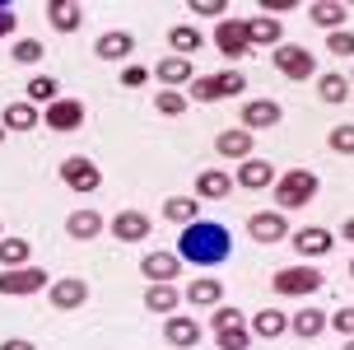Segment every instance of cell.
<instances>
[{"instance_id": "6da1fadb", "label": "cell", "mask_w": 354, "mask_h": 350, "mask_svg": "<svg viewBox=\"0 0 354 350\" xmlns=\"http://www.w3.org/2000/svg\"><path fill=\"white\" fill-rule=\"evenodd\" d=\"M229 252H233L229 229L214 225V220H196V225H187L182 238H177V257L192 262V266H219Z\"/></svg>"}, {"instance_id": "7a4b0ae2", "label": "cell", "mask_w": 354, "mask_h": 350, "mask_svg": "<svg viewBox=\"0 0 354 350\" xmlns=\"http://www.w3.org/2000/svg\"><path fill=\"white\" fill-rule=\"evenodd\" d=\"M317 173L313 168H289V173H280L275 177V210H303L313 196H317Z\"/></svg>"}, {"instance_id": "3957f363", "label": "cell", "mask_w": 354, "mask_h": 350, "mask_svg": "<svg viewBox=\"0 0 354 350\" xmlns=\"http://www.w3.org/2000/svg\"><path fill=\"white\" fill-rule=\"evenodd\" d=\"M322 285H326V276H322L317 266H280L275 276H270V290L275 295H317Z\"/></svg>"}, {"instance_id": "277c9868", "label": "cell", "mask_w": 354, "mask_h": 350, "mask_svg": "<svg viewBox=\"0 0 354 350\" xmlns=\"http://www.w3.org/2000/svg\"><path fill=\"white\" fill-rule=\"evenodd\" d=\"M270 61H275V70H280L284 80H294V85L317 75V61H313V52H308V47H299V42H280Z\"/></svg>"}, {"instance_id": "5b68a950", "label": "cell", "mask_w": 354, "mask_h": 350, "mask_svg": "<svg viewBox=\"0 0 354 350\" xmlns=\"http://www.w3.org/2000/svg\"><path fill=\"white\" fill-rule=\"evenodd\" d=\"M214 47L229 56V61H243V56L252 52L248 19H224V24H214Z\"/></svg>"}, {"instance_id": "8992f818", "label": "cell", "mask_w": 354, "mask_h": 350, "mask_svg": "<svg viewBox=\"0 0 354 350\" xmlns=\"http://www.w3.org/2000/svg\"><path fill=\"white\" fill-rule=\"evenodd\" d=\"M52 280L42 266H15V271H0V295H37L47 290Z\"/></svg>"}, {"instance_id": "52a82bcc", "label": "cell", "mask_w": 354, "mask_h": 350, "mask_svg": "<svg viewBox=\"0 0 354 350\" xmlns=\"http://www.w3.org/2000/svg\"><path fill=\"white\" fill-rule=\"evenodd\" d=\"M61 182H66L71 192H98V187H103V173H98L84 155H75V159L61 164Z\"/></svg>"}, {"instance_id": "ba28073f", "label": "cell", "mask_w": 354, "mask_h": 350, "mask_svg": "<svg viewBox=\"0 0 354 350\" xmlns=\"http://www.w3.org/2000/svg\"><path fill=\"white\" fill-rule=\"evenodd\" d=\"M42 126H52L61 136H66V131H80V126H84V103H80V98H56V103L42 112Z\"/></svg>"}, {"instance_id": "9c48e42d", "label": "cell", "mask_w": 354, "mask_h": 350, "mask_svg": "<svg viewBox=\"0 0 354 350\" xmlns=\"http://www.w3.org/2000/svg\"><path fill=\"white\" fill-rule=\"evenodd\" d=\"M107 229L117 234V243H140V238H149V234H154V229H149V215H145V210H117Z\"/></svg>"}, {"instance_id": "30bf717a", "label": "cell", "mask_w": 354, "mask_h": 350, "mask_svg": "<svg viewBox=\"0 0 354 350\" xmlns=\"http://www.w3.org/2000/svg\"><path fill=\"white\" fill-rule=\"evenodd\" d=\"M248 234L257 243H280L284 234H289V220H284L280 210H257V215H248Z\"/></svg>"}, {"instance_id": "8fae6325", "label": "cell", "mask_w": 354, "mask_h": 350, "mask_svg": "<svg viewBox=\"0 0 354 350\" xmlns=\"http://www.w3.org/2000/svg\"><path fill=\"white\" fill-rule=\"evenodd\" d=\"M140 271H145V280H149V285H177L182 257H177V252H149V257L140 262Z\"/></svg>"}, {"instance_id": "7c38bea8", "label": "cell", "mask_w": 354, "mask_h": 350, "mask_svg": "<svg viewBox=\"0 0 354 350\" xmlns=\"http://www.w3.org/2000/svg\"><path fill=\"white\" fill-rule=\"evenodd\" d=\"M238 117H243V131H266V126L280 122L284 112H280V103H275V98H252V103H243V112H238Z\"/></svg>"}, {"instance_id": "4fadbf2b", "label": "cell", "mask_w": 354, "mask_h": 350, "mask_svg": "<svg viewBox=\"0 0 354 350\" xmlns=\"http://www.w3.org/2000/svg\"><path fill=\"white\" fill-rule=\"evenodd\" d=\"M233 182L248 187V192H266V187H275V168H270L266 159H243L238 173H233Z\"/></svg>"}, {"instance_id": "5bb4252c", "label": "cell", "mask_w": 354, "mask_h": 350, "mask_svg": "<svg viewBox=\"0 0 354 350\" xmlns=\"http://www.w3.org/2000/svg\"><path fill=\"white\" fill-rule=\"evenodd\" d=\"M294 247H299V257H326V252L336 247V234L322 229V225H308V229L294 234Z\"/></svg>"}, {"instance_id": "9a60e30c", "label": "cell", "mask_w": 354, "mask_h": 350, "mask_svg": "<svg viewBox=\"0 0 354 350\" xmlns=\"http://www.w3.org/2000/svg\"><path fill=\"white\" fill-rule=\"evenodd\" d=\"M47 290H52V304L61 308V313H71V308H80V304L88 299V285L80 276H61V280H52Z\"/></svg>"}, {"instance_id": "2e32d148", "label": "cell", "mask_w": 354, "mask_h": 350, "mask_svg": "<svg viewBox=\"0 0 354 350\" xmlns=\"http://www.w3.org/2000/svg\"><path fill=\"white\" fill-rule=\"evenodd\" d=\"M214 155H224V159H252L257 150H252V131H243V126H233V131H219L214 136Z\"/></svg>"}, {"instance_id": "e0dca14e", "label": "cell", "mask_w": 354, "mask_h": 350, "mask_svg": "<svg viewBox=\"0 0 354 350\" xmlns=\"http://www.w3.org/2000/svg\"><path fill=\"white\" fill-rule=\"evenodd\" d=\"M163 341H168V346H196V341H201V322L187 317V313L163 317Z\"/></svg>"}, {"instance_id": "ac0fdd59", "label": "cell", "mask_w": 354, "mask_h": 350, "mask_svg": "<svg viewBox=\"0 0 354 350\" xmlns=\"http://www.w3.org/2000/svg\"><path fill=\"white\" fill-rule=\"evenodd\" d=\"M233 192V177L224 168H205V173H196V201H224Z\"/></svg>"}, {"instance_id": "d6986e66", "label": "cell", "mask_w": 354, "mask_h": 350, "mask_svg": "<svg viewBox=\"0 0 354 350\" xmlns=\"http://www.w3.org/2000/svg\"><path fill=\"white\" fill-rule=\"evenodd\" d=\"M93 52H98V61H126V56L136 52V37L126 33V28H112V33H103L93 42Z\"/></svg>"}, {"instance_id": "ffe728a7", "label": "cell", "mask_w": 354, "mask_h": 350, "mask_svg": "<svg viewBox=\"0 0 354 350\" xmlns=\"http://www.w3.org/2000/svg\"><path fill=\"white\" fill-rule=\"evenodd\" d=\"M0 126H5V131H33V126H42V112H37L28 98H19V103H10L0 112Z\"/></svg>"}, {"instance_id": "44dd1931", "label": "cell", "mask_w": 354, "mask_h": 350, "mask_svg": "<svg viewBox=\"0 0 354 350\" xmlns=\"http://www.w3.org/2000/svg\"><path fill=\"white\" fill-rule=\"evenodd\" d=\"M154 80H163L168 89H177V85H192L196 70H192V61H187V56H163L159 66H154Z\"/></svg>"}, {"instance_id": "7402d4cb", "label": "cell", "mask_w": 354, "mask_h": 350, "mask_svg": "<svg viewBox=\"0 0 354 350\" xmlns=\"http://www.w3.org/2000/svg\"><path fill=\"white\" fill-rule=\"evenodd\" d=\"M187 304H201V308H214V304H224V280L219 276H201L187 285Z\"/></svg>"}, {"instance_id": "603a6c76", "label": "cell", "mask_w": 354, "mask_h": 350, "mask_svg": "<svg viewBox=\"0 0 354 350\" xmlns=\"http://www.w3.org/2000/svg\"><path fill=\"white\" fill-rule=\"evenodd\" d=\"M47 24H52L56 33H75V28L84 24V10L71 5V0H52V5H47Z\"/></svg>"}, {"instance_id": "cb8c5ba5", "label": "cell", "mask_w": 354, "mask_h": 350, "mask_svg": "<svg viewBox=\"0 0 354 350\" xmlns=\"http://www.w3.org/2000/svg\"><path fill=\"white\" fill-rule=\"evenodd\" d=\"M66 234L80 238V243H88V238L103 234V215L98 210H75V215H66Z\"/></svg>"}, {"instance_id": "d4e9b609", "label": "cell", "mask_w": 354, "mask_h": 350, "mask_svg": "<svg viewBox=\"0 0 354 350\" xmlns=\"http://www.w3.org/2000/svg\"><path fill=\"white\" fill-rule=\"evenodd\" d=\"M248 37H252V47H257V42H261V47H280L284 28H280V19L257 15V19H248Z\"/></svg>"}, {"instance_id": "484cf974", "label": "cell", "mask_w": 354, "mask_h": 350, "mask_svg": "<svg viewBox=\"0 0 354 350\" xmlns=\"http://www.w3.org/2000/svg\"><path fill=\"white\" fill-rule=\"evenodd\" d=\"M308 19H313L317 28H326V33H340V28H345V19H350V5H331V0H322V5L308 10Z\"/></svg>"}, {"instance_id": "4316f807", "label": "cell", "mask_w": 354, "mask_h": 350, "mask_svg": "<svg viewBox=\"0 0 354 350\" xmlns=\"http://www.w3.org/2000/svg\"><path fill=\"white\" fill-rule=\"evenodd\" d=\"M196 210H201V201H196V196H168V201H163V220L187 229V225H196V220H201Z\"/></svg>"}, {"instance_id": "83f0119b", "label": "cell", "mask_w": 354, "mask_h": 350, "mask_svg": "<svg viewBox=\"0 0 354 350\" xmlns=\"http://www.w3.org/2000/svg\"><path fill=\"white\" fill-rule=\"evenodd\" d=\"M289 327H294V336H303V341H317V336L326 332V313L308 304V308H299V313H294V322H289Z\"/></svg>"}, {"instance_id": "f1b7e54d", "label": "cell", "mask_w": 354, "mask_h": 350, "mask_svg": "<svg viewBox=\"0 0 354 350\" xmlns=\"http://www.w3.org/2000/svg\"><path fill=\"white\" fill-rule=\"evenodd\" d=\"M317 98L322 103H331V107H340L345 98H350V75H336V70H326L317 80Z\"/></svg>"}, {"instance_id": "f546056e", "label": "cell", "mask_w": 354, "mask_h": 350, "mask_svg": "<svg viewBox=\"0 0 354 350\" xmlns=\"http://www.w3.org/2000/svg\"><path fill=\"white\" fill-rule=\"evenodd\" d=\"M252 332L261 336V341H275V336L289 332V317H284L280 308H261V313L252 317Z\"/></svg>"}, {"instance_id": "4dcf8cb0", "label": "cell", "mask_w": 354, "mask_h": 350, "mask_svg": "<svg viewBox=\"0 0 354 350\" xmlns=\"http://www.w3.org/2000/svg\"><path fill=\"white\" fill-rule=\"evenodd\" d=\"M0 266H5V271L33 266V247H28V238H0Z\"/></svg>"}, {"instance_id": "1f68e13d", "label": "cell", "mask_w": 354, "mask_h": 350, "mask_svg": "<svg viewBox=\"0 0 354 350\" xmlns=\"http://www.w3.org/2000/svg\"><path fill=\"white\" fill-rule=\"evenodd\" d=\"M145 308L173 317L177 313V285H149V290H145Z\"/></svg>"}, {"instance_id": "d6a6232c", "label": "cell", "mask_w": 354, "mask_h": 350, "mask_svg": "<svg viewBox=\"0 0 354 350\" xmlns=\"http://www.w3.org/2000/svg\"><path fill=\"white\" fill-rule=\"evenodd\" d=\"M168 42H173V56H187L192 61V52L201 47V33H196L192 24H173L168 28Z\"/></svg>"}, {"instance_id": "836d02e7", "label": "cell", "mask_w": 354, "mask_h": 350, "mask_svg": "<svg viewBox=\"0 0 354 350\" xmlns=\"http://www.w3.org/2000/svg\"><path fill=\"white\" fill-rule=\"evenodd\" d=\"M243 89H248V75H243V70H219V75H214V94H219V98H238Z\"/></svg>"}, {"instance_id": "e575fe53", "label": "cell", "mask_w": 354, "mask_h": 350, "mask_svg": "<svg viewBox=\"0 0 354 350\" xmlns=\"http://www.w3.org/2000/svg\"><path fill=\"white\" fill-rule=\"evenodd\" d=\"M56 98H61V94H56V80H52V75H37V80H28V103H47V107H52L56 103Z\"/></svg>"}, {"instance_id": "d590c367", "label": "cell", "mask_w": 354, "mask_h": 350, "mask_svg": "<svg viewBox=\"0 0 354 350\" xmlns=\"http://www.w3.org/2000/svg\"><path fill=\"white\" fill-rule=\"evenodd\" d=\"M187 103H192V98H187L182 89H163L159 98H154V107H159L163 117H182V112H187Z\"/></svg>"}, {"instance_id": "8d00e7d4", "label": "cell", "mask_w": 354, "mask_h": 350, "mask_svg": "<svg viewBox=\"0 0 354 350\" xmlns=\"http://www.w3.org/2000/svg\"><path fill=\"white\" fill-rule=\"evenodd\" d=\"M214 346H219V350H248V346H252V332H248V327H229V332H214Z\"/></svg>"}, {"instance_id": "74e56055", "label": "cell", "mask_w": 354, "mask_h": 350, "mask_svg": "<svg viewBox=\"0 0 354 350\" xmlns=\"http://www.w3.org/2000/svg\"><path fill=\"white\" fill-rule=\"evenodd\" d=\"M10 56H15L19 66H37V61H42V42H37V37H24V42H15Z\"/></svg>"}, {"instance_id": "f35d334b", "label": "cell", "mask_w": 354, "mask_h": 350, "mask_svg": "<svg viewBox=\"0 0 354 350\" xmlns=\"http://www.w3.org/2000/svg\"><path fill=\"white\" fill-rule=\"evenodd\" d=\"M187 5H192L196 19H214V24H224V10H229L224 0H187Z\"/></svg>"}, {"instance_id": "ab89813d", "label": "cell", "mask_w": 354, "mask_h": 350, "mask_svg": "<svg viewBox=\"0 0 354 350\" xmlns=\"http://www.w3.org/2000/svg\"><path fill=\"white\" fill-rule=\"evenodd\" d=\"M210 327H214V332H229V327H243V313H238L233 304H219V308H214V317H210Z\"/></svg>"}, {"instance_id": "60d3db41", "label": "cell", "mask_w": 354, "mask_h": 350, "mask_svg": "<svg viewBox=\"0 0 354 350\" xmlns=\"http://www.w3.org/2000/svg\"><path fill=\"white\" fill-rule=\"evenodd\" d=\"M331 150H336V155H354V122H340L336 131H331Z\"/></svg>"}, {"instance_id": "b9f144b4", "label": "cell", "mask_w": 354, "mask_h": 350, "mask_svg": "<svg viewBox=\"0 0 354 350\" xmlns=\"http://www.w3.org/2000/svg\"><path fill=\"white\" fill-rule=\"evenodd\" d=\"M326 47H331V56H354V33H350V28H340V33L326 37Z\"/></svg>"}, {"instance_id": "7bdbcfd3", "label": "cell", "mask_w": 354, "mask_h": 350, "mask_svg": "<svg viewBox=\"0 0 354 350\" xmlns=\"http://www.w3.org/2000/svg\"><path fill=\"white\" fill-rule=\"evenodd\" d=\"M149 75H154V70H145V66L131 61V66H122V85L126 89H140V85H149Z\"/></svg>"}, {"instance_id": "ee69618b", "label": "cell", "mask_w": 354, "mask_h": 350, "mask_svg": "<svg viewBox=\"0 0 354 350\" xmlns=\"http://www.w3.org/2000/svg\"><path fill=\"white\" fill-rule=\"evenodd\" d=\"M331 327L350 341V336H354V308H336V313H331Z\"/></svg>"}, {"instance_id": "f6af8a7d", "label": "cell", "mask_w": 354, "mask_h": 350, "mask_svg": "<svg viewBox=\"0 0 354 350\" xmlns=\"http://www.w3.org/2000/svg\"><path fill=\"white\" fill-rule=\"evenodd\" d=\"M10 33H15V10L0 5V37H10Z\"/></svg>"}, {"instance_id": "bcb514c9", "label": "cell", "mask_w": 354, "mask_h": 350, "mask_svg": "<svg viewBox=\"0 0 354 350\" xmlns=\"http://www.w3.org/2000/svg\"><path fill=\"white\" fill-rule=\"evenodd\" d=\"M0 350H37V341H24V336H10V341H0Z\"/></svg>"}, {"instance_id": "7dc6e473", "label": "cell", "mask_w": 354, "mask_h": 350, "mask_svg": "<svg viewBox=\"0 0 354 350\" xmlns=\"http://www.w3.org/2000/svg\"><path fill=\"white\" fill-rule=\"evenodd\" d=\"M340 234H345V238H350V243H354V215H350V220H345V225H340Z\"/></svg>"}, {"instance_id": "c3c4849f", "label": "cell", "mask_w": 354, "mask_h": 350, "mask_svg": "<svg viewBox=\"0 0 354 350\" xmlns=\"http://www.w3.org/2000/svg\"><path fill=\"white\" fill-rule=\"evenodd\" d=\"M345 350H354V336H350V341H345Z\"/></svg>"}, {"instance_id": "681fc988", "label": "cell", "mask_w": 354, "mask_h": 350, "mask_svg": "<svg viewBox=\"0 0 354 350\" xmlns=\"http://www.w3.org/2000/svg\"><path fill=\"white\" fill-rule=\"evenodd\" d=\"M0 140H5V126H0Z\"/></svg>"}, {"instance_id": "f907efd6", "label": "cell", "mask_w": 354, "mask_h": 350, "mask_svg": "<svg viewBox=\"0 0 354 350\" xmlns=\"http://www.w3.org/2000/svg\"><path fill=\"white\" fill-rule=\"evenodd\" d=\"M350 276H354V262H350Z\"/></svg>"}, {"instance_id": "816d5d0a", "label": "cell", "mask_w": 354, "mask_h": 350, "mask_svg": "<svg viewBox=\"0 0 354 350\" xmlns=\"http://www.w3.org/2000/svg\"><path fill=\"white\" fill-rule=\"evenodd\" d=\"M350 80H354V70H350Z\"/></svg>"}]
</instances>
